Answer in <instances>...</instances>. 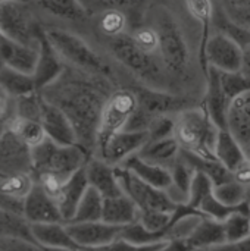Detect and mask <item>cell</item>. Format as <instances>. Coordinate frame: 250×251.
Listing matches in <instances>:
<instances>
[{"mask_svg":"<svg viewBox=\"0 0 250 251\" xmlns=\"http://www.w3.org/2000/svg\"><path fill=\"white\" fill-rule=\"evenodd\" d=\"M102 221L115 226H127L139 221V209L125 193L108 197L103 201Z\"/></svg>","mask_w":250,"mask_h":251,"instance_id":"4316f807","label":"cell"},{"mask_svg":"<svg viewBox=\"0 0 250 251\" xmlns=\"http://www.w3.org/2000/svg\"><path fill=\"white\" fill-rule=\"evenodd\" d=\"M108 56L131 76V82L153 90L177 93L159 54L143 49L127 31L106 38Z\"/></svg>","mask_w":250,"mask_h":251,"instance_id":"7a4b0ae2","label":"cell"},{"mask_svg":"<svg viewBox=\"0 0 250 251\" xmlns=\"http://www.w3.org/2000/svg\"><path fill=\"white\" fill-rule=\"evenodd\" d=\"M121 168L128 169L130 172H133L136 176H139L140 179H143L144 182L167 191L171 187L172 178H171V171L165 166L161 165H155L150 163L144 159H141L139 154L131 156L130 159H127Z\"/></svg>","mask_w":250,"mask_h":251,"instance_id":"d4e9b609","label":"cell"},{"mask_svg":"<svg viewBox=\"0 0 250 251\" xmlns=\"http://www.w3.org/2000/svg\"><path fill=\"white\" fill-rule=\"evenodd\" d=\"M227 243L224 224L212 218L203 216L194 231L186 240V244L193 251H206Z\"/></svg>","mask_w":250,"mask_h":251,"instance_id":"603a6c76","label":"cell"},{"mask_svg":"<svg viewBox=\"0 0 250 251\" xmlns=\"http://www.w3.org/2000/svg\"><path fill=\"white\" fill-rule=\"evenodd\" d=\"M121 87L115 81L66 66L41 96L59 107L74 126L77 144L93 156L103 107L109 96Z\"/></svg>","mask_w":250,"mask_h":251,"instance_id":"6da1fadb","label":"cell"},{"mask_svg":"<svg viewBox=\"0 0 250 251\" xmlns=\"http://www.w3.org/2000/svg\"><path fill=\"white\" fill-rule=\"evenodd\" d=\"M84 169H85L88 185L97 190L103 196V199L115 197L124 193L118 179L116 168L108 165L105 160L96 156H91L87 160Z\"/></svg>","mask_w":250,"mask_h":251,"instance_id":"d6986e66","label":"cell"},{"mask_svg":"<svg viewBox=\"0 0 250 251\" xmlns=\"http://www.w3.org/2000/svg\"><path fill=\"white\" fill-rule=\"evenodd\" d=\"M206 251H250V237L240 240L237 243H225L222 246H218Z\"/></svg>","mask_w":250,"mask_h":251,"instance_id":"ee69618b","label":"cell"},{"mask_svg":"<svg viewBox=\"0 0 250 251\" xmlns=\"http://www.w3.org/2000/svg\"><path fill=\"white\" fill-rule=\"evenodd\" d=\"M221 15L234 26L250 29V0H220Z\"/></svg>","mask_w":250,"mask_h":251,"instance_id":"8d00e7d4","label":"cell"},{"mask_svg":"<svg viewBox=\"0 0 250 251\" xmlns=\"http://www.w3.org/2000/svg\"><path fill=\"white\" fill-rule=\"evenodd\" d=\"M9 128L31 149L40 146L43 141L47 140V134L40 121L25 119L13 115V118L9 122Z\"/></svg>","mask_w":250,"mask_h":251,"instance_id":"1f68e13d","label":"cell"},{"mask_svg":"<svg viewBox=\"0 0 250 251\" xmlns=\"http://www.w3.org/2000/svg\"><path fill=\"white\" fill-rule=\"evenodd\" d=\"M41 249H43V251H75L71 250V249H65V247H41Z\"/></svg>","mask_w":250,"mask_h":251,"instance_id":"bcb514c9","label":"cell"},{"mask_svg":"<svg viewBox=\"0 0 250 251\" xmlns=\"http://www.w3.org/2000/svg\"><path fill=\"white\" fill-rule=\"evenodd\" d=\"M214 196L225 206L239 207L250 201V187L233 178L222 184L214 185Z\"/></svg>","mask_w":250,"mask_h":251,"instance_id":"836d02e7","label":"cell"},{"mask_svg":"<svg viewBox=\"0 0 250 251\" xmlns=\"http://www.w3.org/2000/svg\"><path fill=\"white\" fill-rule=\"evenodd\" d=\"M180 153H181V147L177 138L171 135L167 138L147 141L137 154L150 163L161 165L169 169L175 163V160L180 157Z\"/></svg>","mask_w":250,"mask_h":251,"instance_id":"f1b7e54d","label":"cell"},{"mask_svg":"<svg viewBox=\"0 0 250 251\" xmlns=\"http://www.w3.org/2000/svg\"><path fill=\"white\" fill-rule=\"evenodd\" d=\"M65 69V63L50 44V41L46 37V32L41 38V46H40V57L37 68L34 71V79L37 90H43L49 84H52Z\"/></svg>","mask_w":250,"mask_h":251,"instance_id":"cb8c5ba5","label":"cell"},{"mask_svg":"<svg viewBox=\"0 0 250 251\" xmlns=\"http://www.w3.org/2000/svg\"><path fill=\"white\" fill-rule=\"evenodd\" d=\"M240 75H243L250 82V44L243 47V63H242Z\"/></svg>","mask_w":250,"mask_h":251,"instance_id":"f6af8a7d","label":"cell"},{"mask_svg":"<svg viewBox=\"0 0 250 251\" xmlns=\"http://www.w3.org/2000/svg\"><path fill=\"white\" fill-rule=\"evenodd\" d=\"M80 251H91V250H87V249H81Z\"/></svg>","mask_w":250,"mask_h":251,"instance_id":"c3c4849f","label":"cell"},{"mask_svg":"<svg viewBox=\"0 0 250 251\" xmlns=\"http://www.w3.org/2000/svg\"><path fill=\"white\" fill-rule=\"evenodd\" d=\"M80 1L83 3V6L87 9V12L91 16L99 15L109 7H113L112 0H80Z\"/></svg>","mask_w":250,"mask_h":251,"instance_id":"7bdbcfd3","label":"cell"},{"mask_svg":"<svg viewBox=\"0 0 250 251\" xmlns=\"http://www.w3.org/2000/svg\"><path fill=\"white\" fill-rule=\"evenodd\" d=\"M205 71L211 66L225 74H239L243 63V46L230 34L218 29L211 34L202 53Z\"/></svg>","mask_w":250,"mask_h":251,"instance_id":"30bf717a","label":"cell"},{"mask_svg":"<svg viewBox=\"0 0 250 251\" xmlns=\"http://www.w3.org/2000/svg\"><path fill=\"white\" fill-rule=\"evenodd\" d=\"M1 1H3V0H0V3H1ZM0 40H1V35H0Z\"/></svg>","mask_w":250,"mask_h":251,"instance_id":"681fc988","label":"cell"},{"mask_svg":"<svg viewBox=\"0 0 250 251\" xmlns=\"http://www.w3.org/2000/svg\"><path fill=\"white\" fill-rule=\"evenodd\" d=\"M34 184L32 174L0 175V207L22 215L24 201Z\"/></svg>","mask_w":250,"mask_h":251,"instance_id":"ac0fdd59","label":"cell"},{"mask_svg":"<svg viewBox=\"0 0 250 251\" xmlns=\"http://www.w3.org/2000/svg\"><path fill=\"white\" fill-rule=\"evenodd\" d=\"M118 179L121 184L122 191L136 203L139 213H171L174 215L178 209V204H175L167 191L159 190L139 176H136L133 172H130L125 168L118 166L116 168Z\"/></svg>","mask_w":250,"mask_h":251,"instance_id":"9c48e42d","label":"cell"},{"mask_svg":"<svg viewBox=\"0 0 250 251\" xmlns=\"http://www.w3.org/2000/svg\"><path fill=\"white\" fill-rule=\"evenodd\" d=\"M41 46V44H40ZM40 57V47L19 44L1 37L0 40V66H9L16 71L34 75Z\"/></svg>","mask_w":250,"mask_h":251,"instance_id":"ffe728a7","label":"cell"},{"mask_svg":"<svg viewBox=\"0 0 250 251\" xmlns=\"http://www.w3.org/2000/svg\"><path fill=\"white\" fill-rule=\"evenodd\" d=\"M227 129L245 150L250 147V90L234 97L228 107Z\"/></svg>","mask_w":250,"mask_h":251,"instance_id":"7402d4cb","label":"cell"},{"mask_svg":"<svg viewBox=\"0 0 250 251\" xmlns=\"http://www.w3.org/2000/svg\"><path fill=\"white\" fill-rule=\"evenodd\" d=\"M32 174V149L10 128L0 135V175Z\"/></svg>","mask_w":250,"mask_h":251,"instance_id":"8fae6325","label":"cell"},{"mask_svg":"<svg viewBox=\"0 0 250 251\" xmlns=\"http://www.w3.org/2000/svg\"><path fill=\"white\" fill-rule=\"evenodd\" d=\"M215 157L220 163H222L233 175L248 163V156L242 144L237 141V138L228 131L221 129L217 147H215Z\"/></svg>","mask_w":250,"mask_h":251,"instance_id":"83f0119b","label":"cell"},{"mask_svg":"<svg viewBox=\"0 0 250 251\" xmlns=\"http://www.w3.org/2000/svg\"><path fill=\"white\" fill-rule=\"evenodd\" d=\"M150 25L158 34L159 56L175 85L177 93L199 99L196 93L189 87V84L193 82L192 50L175 16L168 9L161 6L153 12Z\"/></svg>","mask_w":250,"mask_h":251,"instance_id":"3957f363","label":"cell"},{"mask_svg":"<svg viewBox=\"0 0 250 251\" xmlns=\"http://www.w3.org/2000/svg\"><path fill=\"white\" fill-rule=\"evenodd\" d=\"M230 103L231 100L228 99L222 82V72L209 66L206 69V84L202 104L220 129H227Z\"/></svg>","mask_w":250,"mask_h":251,"instance_id":"9a60e30c","label":"cell"},{"mask_svg":"<svg viewBox=\"0 0 250 251\" xmlns=\"http://www.w3.org/2000/svg\"><path fill=\"white\" fill-rule=\"evenodd\" d=\"M103 196L88 187L83 200L78 204V209L75 212V216L71 222H96V221H102L103 216ZM69 222V224H71Z\"/></svg>","mask_w":250,"mask_h":251,"instance_id":"e575fe53","label":"cell"},{"mask_svg":"<svg viewBox=\"0 0 250 251\" xmlns=\"http://www.w3.org/2000/svg\"><path fill=\"white\" fill-rule=\"evenodd\" d=\"M0 88L12 99L38 91L34 75L16 71L4 65L0 66Z\"/></svg>","mask_w":250,"mask_h":251,"instance_id":"4dcf8cb0","label":"cell"},{"mask_svg":"<svg viewBox=\"0 0 250 251\" xmlns=\"http://www.w3.org/2000/svg\"><path fill=\"white\" fill-rule=\"evenodd\" d=\"M24 218L32 224H56L63 222L62 213L59 210L57 201L52 197L38 182L34 184L24 201Z\"/></svg>","mask_w":250,"mask_h":251,"instance_id":"2e32d148","label":"cell"},{"mask_svg":"<svg viewBox=\"0 0 250 251\" xmlns=\"http://www.w3.org/2000/svg\"><path fill=\"white\" fill-rule=\"evenodd\" d=\"M44 25L84 24L91 15L80 0H32Z\"/></svg>","mask_w":250,"mask_h":251,"instance_id":"5bb4252c","label":"cell"},{"mask_svg":"<svg viewBox=\"0 0 250 251\" xmlns=\"http://www.w3.org/2000/svg\"><path fill=\"white\" fill-rule=\"evenodd\" d=\"M0 251H43V249L35 241L7 237L0 238Z\"/></svg>","mask_w":250,"mask_h":251,"instance_id":"ab89813d","label":"cell"},{"mask_svg":"<svg viewBox=\"0 0 250 251\" xmlns=\"http://www.w3.org/2000/svg\"><path fill=\"white\" fill-rule=\"evenodd\" d=\"M9 128V122L7 121H0V135Z\"/></svg>","mask_w":250,"mask_h":251,"instance_id":"7dc6e473","label":"cell"},{"mask_svg":"<svg viewBox=\"0 0 250 251\" xmlns=\"http://www.w3.org/2000/svg\"><path fill=\"white\" fill-rule=\"evenodd\" d=\"M189 15L202 25V53L209 38V26L215 19V9L212 0H184Z\"/></svg>","mask_w":250,"mask_h":251,"instance_id":"d590c367","label":"cell"},{"mask_svg":"<svg viewBox=\"0 0 250 251\" xmlns=\"http://www.w3.org/2000/svg\"><path fill=\"white\" fill-rule=\"evenodd\" d=\"M137 94L131 85H121L109 96L102 112L94 153L97 149L106 144L115 134L127 128L131 116L137 109Z\"/></svg>","mask_w":250,"mask_h":251,"instance_id":"ba28073f","label":"cell"},{"mask_svg":"<svg viewBox=\"0 0 250 251\" xmlns=\"http://www.w3.org/2000/svg\"><path fill=\"white\" fill-rule=\"evenodd\" d=\"M220 128L209 116L205 106H190L175 116L174 137L181 150L196 154L203 159H217L215 147L220 135Z\"/></svg>","mask_w":250,"mask_h":251,"instance_id":"8992f818","label":"cell"},{"mask_svg":"<svg viewBox=\"0 0 250 251\" xmlns=\"http://www.w3.org/2000/svg\"><path fill=\"white\" fill-rule=\"evenodd\" d=\"M222 224L227 243H237L250 237V210L234 212Z\"/></svg>","mask_w":250,"mask_h":251,"instance_id":"f35d334b","label":"cell"},{"mask_svg":"<svg viewBox=\"0 0 250 251\" xmlns=\"http://www.w3.org/2000/svg\"><path fill=\"white\" fill-rule=\"evenodd\" d=\"M149 141L147 131H119L106 144L96 150L93 156L105 160L108 165L118 168L127 159L137 154Z\"/></svg>","mask_w":250,"mask_h":251,"instance_id":"7c38bea8","label":"cell"},{"mask_svg":"<svg viewBox=\"0 0 250 251\" xmlns=\"http://www.w3.org/2000/svg\"><path fill=\"white\" fill-rule=\"evenodd\" d=\"M44 32L66 66L87 74L106 76L119 84L121 78L109 60V56L106 57L103 53L96 50V47L83 35L69 28L56 25H44Z\"/></svg>","mask_w":250,"mask_h":251,"instance_id":"5b68a950","label":"cell"},{"mask_svg":"<svg viewBox=\"0 0 250 251\" xmlns=\"http://www.w3.org/2000/svg\"><path fill=\"white\" fill-rule=\"evenodd\" d=\"M88 187L90 185L87 181L85 169L83 168L78 172H75L68 181H65V184L59 190L56 196V201L65 224H69L74 219L78 204L83 200Z\"/></svg>","mask_w":250,"mask_h":251,"instance_id":"44dd1931","label":"cell"},{"mask_svg":"<svg viewBox=\"0 0 250 251\" xmlns=\"http://www.w3.org/2000/svg\"><path fill=\"white\" fill-rule=\"evenodd\" d=\"M31 234L34 241L41 247H65L71 250H81L68 232L66 224H32Z\"/></svg>","mask_w":250,"mask_h":251,"instance_id":"f546056e","label":"cell"},{"mask_svg":"<svg viewBox=\"0 0 250 251\" xmlns=\"http://www.w3.org/2000/svg\"><path fill=\"white\" fill-rule=\"evenodd\" d=\"M15 115V99L9 97L1 88H0V121H7Z\"/></svg>","mask_w":250,"mask_h":251,"instance_id":"b9f144b4","label":"cell"},{"mask_svg":"<svg viewBox=\"0 0 250 251\" xmlns=\"http://www.w3.org/2000/svg\"><path fill=\"white\" fill-rule=\"evenodd\" d=\"M7 237L25 238L34 241L31 234V225L24 218V215L0 207V238H7Z\"/></svg>","mask_w":250,"mask_h":251,"instance_id":"d6a6232c","label":"cell"},{"mask_svg":"<svg viewBox=\"0 0 250 251\" xmlns=\"http://www.w3.org/2000/svg\"><path fill=\"white\" fill-rule=\"evenodd\" d=\"M169 171H171L172 182H171V187L167 190V193L175 204L184 206L189 203L190 188L196 175V169L180 153V157L169 168Z\"/></svg>","mask_w":250,"mask_h":251,"instance_id":"484cf974","label":"cell"},{"mask_svg":"<svg viewBox=\"0 0 250 251\" xmlns=\"http://www.w3.org/2000/svg\"><path fill=\"white\" fill-rule=\"evenodd\" d=\"M40 122L47 134V138L65 146L77 144V135L74 126L66 118V115L59 107L47 101L44 97L41 103Z\"/></svg>","mask_w":250,"mask_h":251,"instance_id":"e0dca14e","label":"cell"},{"mask_svg":"<svg viewBox=\"0 0 250 251\" xmlns=\"http://www.w3.org/2000/svg\"><path fill=\"white\" fill-rule=\"evenodd\" d=\"M91 156L78 144H59L50 138L32 149V176L52 197Z\"/></svg>","mask_w":250,"mask_h":251,"instance_id":"277c9868","label":"cell"},{"mask_svg":"<svg viewBox=\"0 0 250 251\" xmlns=\"http://www.w3.org/2000/svg\"><path fill=\"white\" fill-rule=\"evenodd\" d=\"M149 0H112V4L113 7L122 10L128 21H130V16L131 18H136V16H140L144 10V7L147 6Z\"/></svg>","mask_w":250,"mask_h":251,"instance_id":"60d3db41","label":"cell"},{"mask_svg":"<svg viewBox=\"0 0 250 251\" xmlns=\"http://www.w3.org/2000/svg\"><path fill=\"white\" fill-rule=\"evenodd\" d=\"M96 16H97V26L100 32L105 35V38L127 32L128 18L122 10L116 7H109Z\"/></svg>","mask_w":250,"mask_h":251,"instance_id":"74e56055","label":"cell"},{"mask_svg":"<svg viewBox=\"0 0 250 251\" xmlns=\"http://www.w3.org/2000/svg\"><path fill=\"white\" fill-rule=\"evenodd\" d=\"M0 35L19 44L40 47L44 24L32 0H3L0 3Z\"/></svg>","mask_w":250,"mask_h":251,"instance_id":"52a82bcc","label":"cell"},{"mask_svg":"<svg viewBox=\"0 0 250 251\" xmlns=\"http://www.w3.org/2000/svg\"><path fill=\"white\" fill-rule=\"evenodd\" d=\"M68 232L80 249L96 250L106 247L121 237L124 226H115L103 221L96 222H71L66 224Z\"/></svg>","mask_w":250,"mask_h":251,"instance_id":"4fadbf2b","label":"cell"}]
</instances>
